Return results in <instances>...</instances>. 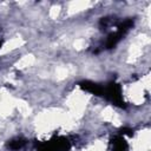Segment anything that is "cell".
<instances>
[{
  "label": "cell",
  "mask_w": 151,
  "mask_h": 151,
  "mask_svg": "<svg viewBox=\"0 0 151 151\" xmlns=\"http://www.w3.org/2000/svg\"><path fill=\"white\" fill-rule=\"evenodd\" d=\"M70 146L68 142L64 138L61 139H54V140H51V142H47L45 144H42L39 149V151H64V150H67Z\"/></svg>",
  "instance_id": "obj_1"
},
{
  "label": "cell",
  "mask_w": 151,
  "mask_h": 151,
  "mask_svg": "<svg viewBox=\"0 0 151 151\" xmlns=\"http://www.w3.org/2000/svg\"><path fill=\"white\" fill-rule=\"evenodd\" d=\"M79 85H80L84 90H86V91H88V92H92V93H94V94H97V96H100V94H103V92H104V90H103L101 86H99L98 84H94V83H92V81H81Z\"/></svg>",
  "instance_id": "obj_2"
},
{
  "label": "cell",
  "mask_w": 151,
  "mask_h": 151,
  "mask_svg": "<svg viewBox=\"0 0 151 151\" xmlns=\"http://www.w3.org/2000/svg\"><path fill=\"white\" fill-rule=\"evenodd\" d=\"M24 145H25V140H22V139H15V140H12L11 143H8V147L12 150H19Z\"/></svg>",
  "instance_id": "obj_3"
}]
</instances>
